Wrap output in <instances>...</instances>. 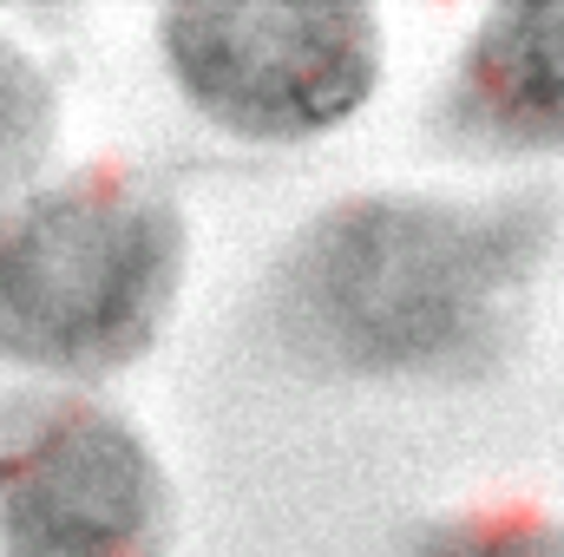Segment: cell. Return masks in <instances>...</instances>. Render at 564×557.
<instances>
[{
  "label": "cell",
  "mask_w": 564,
  "mask_h": 557,
  "mask_svg": "<svg viewBox=\"0 0 564 557\" xmlns=\"http://www.w3.org/2000/svg\"><path fill=\"white\" fill-rule=\"evenodd\" d=\"M552 197H348L276 270L282 341L341 374H479L519 335Z\"/></svg>",
  "instance_id": "cell-1"
},
{
  "label": "cell",
  "mask_w": 564,
  "mask_h": 557,
  "mask_svg": "<svg viewBox=\"0 0 564 557\" xmlns=\"http://www.w3.org/2000/svg\"><path fill=\"white\" fill-rule=\"evenodd\" d=\"M184 282V210L126 164L59 177L0 210V354L99 381L158 341Z\"/></svg>",
  "instance_id": "cell-2"
},
{
  "label": "cell",
  "mask_w": 564,
  "mask_h": 557,
  "mask_svg": "<svg viewBox=\"0 0 564 557\" xmlns=\"http://www.w3.org/2000/svg\"><path fill=\"white\" fill-rule=\"evenodd\" d=\"M158 46L184 99L237 139H315L355 119L381 73V20L361 0L164 7Z\"/></svg>",
  "instance_id": "cell-3"
},
{
  "label": "cell",
  "mask_w": 564,
  "mask_h": 557,
  "mask_svg": "<svg viewBox=\"0 0 564 557\" xmlns=\"http://www.w3.org/2000/svg\"><path fill=\"white\" fill-rule=\"evenodd\" d=\"M171 485L132 419L79 394L0 407V545L7 557H164Z\"/></svg>",
  "instance_id": "cell-4"
},
{
  "label": "cell",
  "mask_w": 564,
  "mask_h": 557,
  "mask_svg": "<svg viewBox=\"0 0 564 557\" xmlns=\"http://www.w3.org/2000/svg\"><path fill=\"white\" fill-rule=\"evenodd\" d=\"M446 132L473 151H564V0L492 7L446 86Z\"/></svg>",
  "instance_id": "cell-5"
},
{
  "label": "cell",
  "mask_w": 564,
  "mask_h": 557,
  "mask_svg": "<svg viewBox=\"0 0 564 557\" xmlns=\"http://www.w3.org/2000/svg\"><path fill=\"white\" fill-rule=\"evenodd\" d=\"M53 125H59L53 79L20 40L0 33V197L40 171V157L53 151Z\"/></svg>",
  "instance_id": "cell-6"
},
{
  "label": "cell",
  "mask_w": 564,
  "mask_h": 557,
  "mask_svg": "<svg viewBox=\"0 0 564 557\" xmlns=\"http://www.w3.org/2000/svg\"><path fill=\"white\" fill-rule=\"evenodd\" d=\"M408 557H564V525L545 512H459L426 525Z\"/></svg>",
  "instance_id": "cell-7"
}]
</instances>
